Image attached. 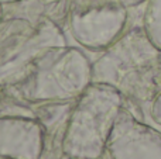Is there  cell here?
Here are the masks:
<instances>
[{
  "instance_id": "cell-3",
  "label": "cell",
  "mask_w": 161,
  "mask_h": 159,
  "mask_svg": "<svg viewBox=\"0 0 161 159\" xmlns=\"http://www.w3.org/2000/svg\"><path fill=\"white\" fill-rule=\"evenodd\" d=\"M116 2H119L120 4H123V6H133V4H137V3L143 2V0H116Z\"/></svg>"
},
{
  "instance_id": "cell-4",
  "label": "cell",
  "mask_w": 161,
  "mask_h": 159,
  "mask_svg": "<svg viewBox=\"0 0 161 159\" xmlns=\"http://www.w3.org/2000/svg\"><path fill=\"white\" fill-rule=\"evenodd\" d=\"M14 2H19V0H0V3H14Z\"/></svg>"
},
{
  "instance_id": "cell-1",
  "label": "cell",
  "mask_w": 161,
  "mask_h": 159,
  "mask_svg": "<svg viewBox=\"0 0 161 159\" xmlns=\"http://www.w3.org/2000/svg\"><path fill=\"white\" fill-rule=\"evenodd\" d=\"M125 6L116 0L92 2L74 17L75 37L88 45H106L116 37L125 20Z\"/></svg>"
},
{
  "instance_id": "cell-2",
  "label": "cell",
  "mask_w": 161,
  "mask_h": 159,
  "mask_svg": "<svg viewBox=\"0 0 161 159\" xmlns=\"http://www.w3.org/2000/svg\"><path fill=\"white\" fill-rule=\"evenodd\" d=\"M147 27L154 44L161 47V0H151L147 13Z\"/></svg>"
}]
</instances>
